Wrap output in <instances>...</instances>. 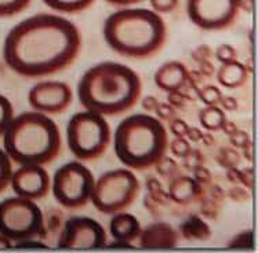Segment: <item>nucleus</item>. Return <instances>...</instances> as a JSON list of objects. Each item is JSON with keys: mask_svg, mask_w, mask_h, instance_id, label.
<instances>
[{"mask_svg": "<svg viewBox=\"0 0 258 253\" xmlns=\"http://www.w3.org/2000/svg\"><path fill=\"white\" fill-rule=\"evenodd\" d=\"M80 48L82 35L74 22L57 13H39L9 31L3 60L14 74L37 79L71 67Z\"/></svg>", "mask_w": 258, "mask_h": 253, "instance_id": "1", "label": "nucleus"}, {"mask_svg": "<svg viewBox=\"0 0 258 253\" xmlns=\"http://www.w3.org/2000/svg\"><path fill=\"white\" fill-rule=\"evenodd\" d=\"M143 82L130 67L104 61L90 67L78 83V97L85 110L102 116L121 115L141 100Z\"/></svg>", "mask_w": 258, "mask_h": 253, "instance_id": "2", "label": "nucleus"}, {"mask_svg": "<svg viewBox=\"0 0 258 253\" xmlns=\"http://www.w3.org/2000/svg\"><path fill=\"white\" fill-rule=\"evenodd\" d=\"M102 35L112 52L121 57L145 60L163 48L167 25L151 9L121 7L104 22Z\"/></svg>", "mask_w": 258, "mask_h": 253, "instance_id": "3", "label": "nucleus"}, {"mask_svg": "<svg viewBox=\"0 0 258 253\" xmlns=\"http://www.w3.org/2000/svg\"><path fill=\"white\" fill-rule=\"evenodd\" d=\"M2 137L3 149L18 166H46L57 158L62 147L57 123L50 115L33 110L14 115Z\"/></svg>", "mask_w": 258, "mask_h": 253, "instance_id": "4", "label": "nucleus"}, {"mask_svg": "<svg viewBox=\"0 0 258 253\" xmlns=\"http://www.w3.org/2000/svg\"><path fill=\"white\" fill-rule=\"evenodd\" d=\"M113 149L121 165L132 170H145L169 149V133L163 122L149 114H133L117 125Z\"/></svg>", "mask_w": 258, "mask_h": 253, "instance_id": "5", "label": "nucleus"}, {"mask_svg": "<svg viewBox=\"0 0 258 253\" xmlns=\"http://www.w3.org/2000/svg\"><path fill=\"white\" fill-rule=\"evenodd\" d=\"M112 132L105 116L80 111L71 116L67 125V142L71 154L82 162L101 158L109 147Z\"/></svg>", "mask_w": 258, "mask_h": 253, "instance_id": "6", "label": "nucleus"}, {"mask_svg": "<svg viewBox=\"0 0 258 253\" xmlns=\"http://www.w3.org/2000/svg\"><path fill=\"white\" fill-rule=\"evenodd\" d=\"M140 190V180L132 169H112L95 179L90 202L101 213L115 215L127 211L137 199Z\"/></svg>", "mask_w": 258, "mask_h": 253, "instance_id": "7", "label": "nucleus"}, {"mask_svg": "<svg viewBox=\"0 0 258 253\" xmlns=\"http://www.w3.org/2000/svg\"><path fill=\"white\" fill-rule=\"evenodd\" d=\"M0 234L11 242L46 235L44 215L36 200L9 196L0 202Z\"/></svg>", "mask_w": 258, "mask_h": 253, "instance_id": "8", "label": "nucleus"}, {"mask_svg": "<svg viewBox=\"0 0 258 253\" xmlns=\"http://www.w3.org/2000/svg\"><path fill=\"white\" fill-rule=\"evenodd\" d=\"M95 177L82 161L61 165L51 177V191L59 206L69 211L85 208L91 199Z\"/></svg>", "mask_w": 258, "mask_h": 253, "instance_id": "9", "label": "nucleus"}, {"mask_svg": "<svg viewBox=\"0 0 258 253\" xmlns=\"http://www.w3.org/2000/svg\"><path fill=\"white\" fill-rule=\"evenodd\" d=\"M242 0H186L188 18L203 31L227 29L236 21Z\"/></svg>", "mask_w": 258, "mask_h": 253, "instance_id": "10", "label": "nucleus"}, {"mask_svg": "<svg viewBox=\"0 0 258 253\" xmlns=\"http://www.w3.org/2000/svg\"><path fill=\"white\" fill-rule=\"evenodd\" d=\"M108 234L100 222L93 217L72 216L62 224L58 246L67 249H95L105 246Z\"/></svg>", "mask_w": 258, "mask_h": 253, "instance_id": "11", "label": "nucleus"}, {"mask_svg": "<svg viewBox=\"0 0 258 253\" xmlns=\"http://www.w3.org/2000/svg\"><path fill=\"white\" fill-rule=\"evenodd\" d=\"M74 93L68 83L61 80H42L33 84L28 93V103L33 111L46 115H59L72 106Z\"/></svg>", "mask_w": 258, "mask_h": 253, "instance_id": "12", "label": "nucleus"}, {"mask_svg": "<svg viewBox=\"0 0 258 253\" xmlns=\"http://www.w3.org/2000/svg\"><path fill=\"white\" fill-rule=\"evenodd\" d=\"M10 185L16 195L37 202L50 194L51 177L44 166L20 165L13 170Z\"/></svg>", "mask_w": 258, "mask_h": 253, "instance_id": "13", "label": "nucleus"}, {"mask_svg": "<svg viewBox=\"0 0 258 253\" xmlns=\"http://www.w3.org/2000/svg\"><path fill=\"white\" fill-rule=\"evenodd\" d=\"M188 74L189 71L184 63L171 60L163 63L155 71L153 82L162 91H178L184 89L185 84L188 83Z\"/></svg>", "mask_w": 258, "mask_h": 253, "instance_id": "14", "label": "nucleus"}, {"mask_svg": "<svg viewBox=\"0 0 258 253\" xmlns=\"http://www.w3.org/2000/svg\"><path fill=\"white\" fill-rule=\"evenodd\" d=\"M138 243L141 248H174L178 243V232L169 223H152L141 230Z\"/></svg>", "mask_w": 258, "mask_h": 253, "instance_id": "15", "label": "nucleus"}, {"mask_svg": "<svg viewBox=\"0 0 258 253\" xmlns=\"http://www.w3.org/2000/svg\"><path fill=\"white\" fill-rule=\"evenodd\" d=\"M167 194L170 200L175 202L177 205H189L201 199L203 195V187L192 176L181 174L170 179Z\"/></svg>", "mask_w": 258, "mask_h": 253, "instance_id": "16", "label": "nucleus"}, {"mask_svg": "<svg viewBox=\"0 0 258 253\" xmlns=\"http://www.w3.org/2000/svg\"><path fill=\"white\" fill-rule=\"evenodd\" d=\"M109 220V234L113 238V241L126 242L132 245L136 242L140 237V232L143 230L141 223L137 217L128 213V212H117L115 215H111Z\"/></svg>", "mask_w": 258, "mask_h": 253, "instance_id": "17", "label": "nucleus"}, {"mask_svg": "<svg viewBox=\"0 0 258 253\" xmlns=\"http://www.w3.org/2000/svg\"><path fill=\"white\" fill-rule=\"evenodd\" d=\"M248 79V69L244 64L237 60L231 63L221 64L217 71V82L225 89L235 90L242 87Z\"/></svg>", "mask_w": 258, "mask_h": 253, "instance_id": "18", "label": "nucleus"}, {"mask_svg": "<svg viewBox=\"0 0 258 253\" xmlns=\"http://www.w3.org/2000/svg\"><path fill=\"white\" fill-rule=\"evenodd\" d=\"M179 232L186 239L206 241L211 235L210 226L199 216H190L179 226Z\"/></svg>", "mask_w": 258, "mask_h": 253, "instance_id": "19", "label": "nucleus"}, {"mask_svg": "<svg viewBox=\"0 0 258 253\" xmlns=\"http://www.w3.org/2000/svg\"><path fill=\"white\" fill-rule=\"evenodd\" d=\"M198 119L206 132L211 133L221 130L222 125L227 121V115L218 106H205V108L199 111Z\"/></svg>", "mask_w": 258, "mask_h": 253, "instance_id": "20", "label": "nucleus"}, {"mask_svg": "<svg viewBox=\"0 0 258 253\" xmlns=\"http://www.w3.org/2000/svg\"><path fill=\"white\" fill-rule=\"evenodd\" d=\"M57 14H78L89 9L95 0H42Z\"/></svg>", "mask_w": 258, "mask_h": 253, "instance_id": "21", "label": "nucleus"}, {"mask_svg": "<svg viewBox=\"0 0 258 253\" xmlns=\"http://www.w3.org/2000/svg\"><path fill=\"white\" fill-rule=\"evenodd\" d=\"M147 190L148 195L151 196L158 205H167L169 202H171L167 191L164 190L162 183L158 179H155V177L147 179Z\"/></svg>", "mask_w": 258, "mask_h": 253, "instance_id": "22", "label": "nucleus"}, {"mask_svg": "<svg viewBox=\"0 0 258 253\" xmlns=\"http://www.w3.org/2000/svg\"><path fill=\"white\" fill-rule=\"evenodd\" d=\"M198 98L205 104V106H218L221 100L222 94L221 89H218L214 84H206L196 90Z\"/></svg>", "mask_w": 258, "mask_h": 253, "instance_id": "23", "label": "nucleus"}, {"mask_svg": "<svg viewBox=\"0 0 258 253\" xmlns=\"http://www.w3.org/2000/svg\"><path fill=\"white\" fill-rule=\"evenodd\" d=\"M32 0H0V18L20 14L29 7Z\"/></svg>", "mask_w": 258, "mask_h": 253, "instance_id": "24", "label": "nucleus"}, {"mask_svg": "<svg viewBox=\"0 0 258 253\" xmlns=\"http://www.w3.org/2000/svg\"><path fill=\"white\" fill-rule=\"evenodd\" d=\"M13 162L3 148H0V194L10 185L13 174Z\"/></svg>", "mask_w": 258, "mask_h": 253, "instance_id": "25", "label": "nucleus"}, {"mask_svg": "<svg viewBox=\"0 0 258 253\" xmlns=\"http://www.w3.org/2000/svg\"><path fill=\"white\" fill-rule=\"evenodd\" d=\"M14 107L9 97L0 94V137L5 134L6 129L14 118Z\"/></svg>", "mask_w": 258, "mask_h": 253, "instance_id": "26", "label": "nucleus"}, {"mask_svg": "<svg viewBox=\"0 0 258 253\" xmlns=\"http://www.w3.org/2000/svg\"><path fill=\"white\" fill-rule=\"evenodd\" d=\"M153 168L156 169V172H158L160 177H163V179H171V177L175 176L177 170H178V164L173 158H170L167 155H163L155 164Z\"/></svg>", "mask_w": 258, "mask_h": 253, "instance_id": "27", "label": "nucleus"}, {"mask_svg": "<svg viewBox=\"0 0 258 253\" xmlns=\"http://www.w3.org/2000/svg\"><path fill=\"white\" fill-rule=\"evenodd\" d=\"M217 161L224 169L237 168L240 164V154L237 153L236 148H221Z\"/></svg>", "mask_w": 258, "mask_h": 253, "instance_id": "28", "label": "nucleus"}, {"mask_svg": "<svg viewBox=\"0 0 258 253\" xmlns=\"http://www.w3.org/2000/svg\"><path fill=\"white\" fill-rule=\"evenodd\" d=\"M190 142L185 137H174L169 141V149L173 157L175 158H184L186 154L190 151Z\"/></svg>", "mask_w": 258, "mask_h": 253, "instance_id": "29", "label": "nucleus"}, {"mask_svg": "<svg viewBox=\"0 0 258 253\" xmlns=\"http://www.w3.org/2000/svg\"><path fill=\"white\" fill-rule=\"evenodd\" d=\"M253 231L247 230V231L237 232L235 237L229 241V248H237V249H246L253 248Z\"/></svg>", "mask_w": 258, "mask_h": 253, "instance_id": "30", "label": "nucleus"}, {"mask_svg": "<svg viewBox=\"0 0 258 253\" xmlns=\"http://www.w3.org/2000/svg\"><path fill=\"white\" fill-rule=\"evenodd\" d=\"M178 2L179 0H149V6H151V10L163 16V14L173 13L177 9Z\"/></svg>", "mask_w": 258, "mask_h": 253, "instance_id": "31", "label": "nucleus"}, {"mask_svg": "<svg viewBox=\"0 0 258 253\" xmlns=\"http://www.w3.org/2000/svg\"><path fill=\"white\" fill-rule=\"evenodd\" d=\"M182 162H184V168L192 172V170L198 168V166L205 165V158H203V154H202L199 149L190 148L189 153L186 154L184 158H182Z\"/></svg>", "mask_w": 258, "mask_h": 253, "instance_id": "32", "label": "nucleus"}, {"mask_svg": "<svg viewBox=\"0 0 258 253\" xmlns=\"http://www.w3.org/2000/svg\"><path fill=\"white\" fill-rule=\"evenodd\" d=\"M216 58L217 61H220L221 64L235 61V60H237L236 48L231 44H220L216 50Z\"/></svg>", "mask_w": 258, "mask_h": 253, "instance_id": "33", "label": "nucleus"}, {"mask_svg": "<svg viewBox=\"0 0 258 253\" xmlns=\"http://www.w3.org/2000/svg\"><path fill=\"white\" fill-rule=\"evenodd\" d=\"M229 142L232 144V147L236 149H244L251 145V138L248 136L247 132L237 129L236 132L229 136Z\"/></svg>", "mask_w": 258, "mask_h": 253, "instance_id": "34", "label": "nucleus"}, {"mask_svg": "<svg viewBox=\"0 0 258 253\" xmlns=\"http://www.w3.org/2000/svg\"><path fill=\"white\" fill-rule=\"evenodd\" d=\"M153 112L159 121L162 122H170L177 116V110L173 106H170L169 103H159Z\"/></svg>", "mask_w": 258, "mask_h": 253, "instance_id": "35", "label": "nucleus"}, {"mask_svg": "<svg viewBox=\"0 0 258 253\" xmlns=\"http://www.w3.org/2000/svg\"><path fill=\"white\" fill-rule=\"evenodd\" d=\"M188 129H189V125L184 119L177 118V116L169 122V130L174 137H185L188 133Z\"/></svg>", "mask_w": 258, "mask_h": 253, "instance_id": "36", "label": "nucleus"}, {"mask_svg": "<svg viewBox=\"0 0 258 253\" xmlns=\"http://www.w3.org/2000/svg\"><path fill=\"white\" fill-rule=\"evenodd\" d=\"M62 213L61 212L53 209V212L48 215V219H44V227H46V231H61L62 228Z\"/></svg>", "mask_w": 258, "mask_h": 253, "instance_id": "37", "label": "nucleus"}, {"mask_svg": "<svg viewBox=\"0 0 258 253\" xmlns=\"http://www.w3.org/2000/svg\"><path fill=\"white\" fill-rule=\"evenodd\" d=\"M192 177L202 185V187H206V185H209L211 183V180H213V174L209 169L206 168L205 165H201V166H198L196 169L192 170Z\"/></svg>", "mask_w": 258, "mask_h": 253, "instance_id": "38", "label": "nucleus"}, {"mask_svg": "<svg viewBox=\"0 0 258 253\" xmlns=\"http://www.w3.org/2000/svg\"><path fill=\"white\" fill-rule=\"evenodd\" d=\"M218 209H220V206H218V202L214 199H206L203 204H202V213L205 215L206 217H209V219H214L218 215Z\"/></svg>", "mask_w": 258, "mask_h": 253, "instance_id": "39", "label": "nucleus"}, {"mask_svg": "<svg viewBox=\"0 0 258 253\" xmlns=\"http://www.w3.org/2000/svg\"><path fill=\"white\" fill-rule=\"evenodd\" d=\"M167 100H169L170 106H173L175 110L178 108H182L185 107V103L188 101V97L181 93V90L178 91H171V93H167Z\"/></svg>", "mask_w": 258, "mask_h": 253, "instance_id": "40", "label": "nucleus"}, {"mask_svg": "<svg viewBox=\"0 0 258 253\" xmlns=\"http://www.w3.org/2000/svg\"><path fill=\"white\" fill-rule=\"evenodd\" d=\"M218 107L221 108L222 111L235 112L239 108V103H237L236 97H233V95H222Z\"/></svg>", "mask_w": 258, "mask_h": 253, "instance_id": "41", "label": "nucleus"}, {"mask_svg": "<svg viewBox=\"0 0 258 253\" xmlns=\"http://www.w3.org/2000/svg\"><path fill=\"white\" fill-rule=\"evenodd\" d=\"M159 104V100L155 95H145L143 100H141V107L144 108V111L147 112H153L155 108Z\"/></svg>", "mask_w": 258, "mask_h": 253, "instance_id": "42", "label": "nucleus"}, {"mask_svg": "<svg viewBox=\"0 0 258 253\" xmlns=\"http://www.w3.org/2000/svg\"><path fill=\"white\" fill-rule=\"evenodd\" d=\"M240 183L246 185L247 188L253 187V169L247 168L240 170Z\"/></svg>", "mask_w": 258, "mask_h": 253, "instance_id": "43", "label": "nucleus"}, {"mask_svg": "<svg viewBox=\"0 0 258 253\" xmlns=\"http://www.w3.org/2000/svg\"><path fill=\"white\" fill-rule=\"evenodd\" d=\"M203 130L202 129H199V127H195V126H189V129H188V133H186V136H185V138L188 140L189 142H199L201 141L202 136H203Z\"/></svg>", "mask_w": 258, "mask_h": 253, "instance_id": "44", "label": "nucleus"}, {"mask_svg": "<svg viewBox=\"0 0 258 253\" xmlns=\"http://www.w3.org/2000/svg\"><path fill=\"white\" fill-rule=\"evenodd\" d=\"M106 3H109L112 6H116V7H132L134 5H138L144 0H105Z\"/></svg>", "mask_w": 258, "mask_h": 253, "instance_id": "45", "label": "nucleus"}, {"mask_svg": "<svg viewBox=\"0 0 258 253\" xmlns=\"http://www.w3.org/2000/svg\"><path fill=\"white\" fill-rule=\"evenodd\" d=\"M209 194H210L211 199L217 200V202H221L222 198L225 196V194H224V191L221 190V187H220V185H211Z\"/></svg>", "mask_w": 258, "mask_h": 253, "instance_id": "46", "label": "nucleus"}, {"mask_svg": "<svg viewBox=\"0 0 258 253\" xmlns=\"http://www.w3.org/2000/svg\"><path fill=\"white\" fill-rule=\"evenodd\" d=\"M231 192H235V195H231L233 200H244L247 199V192L243 190L242 187H233Z\"/></svg>", "mask_w": 258, "mask_h": 253, "instance_id": "47", "label": "nucleus"}, {"mask_svg": "<svg viewBox=\"0 0 258 253\" xmlns=\"http://www.w3.org/2000/svg\"><path fill=\"white\" fill-rule=\"evenodd\" d=\"M237 129H239V127H237L236 125L233 123V122L228 121V119L225 121V123H224V125H222V127H221V130L225 133V134H227L228 137H229L231 134H233V133L236 132Z\"/></svg>", "mask_w": 258, "mask_h": 253, "instance_id": "48", "label": "nucleus"}, {"mask_svg": "<svg viewBox=\"0 0 258 253\" xmlns=\"http://www.w3.org/2000/svg\"><path fill=\"white\" fill-rule=\"evenodd\" d=\"M214 141H216V140H214V137L211 136V133L207 132V133H203V136H202L201 141L199 142H203L206 147H210V145L214 144Z\"/></svg>", "mask_w": 258, "mask_h": 253, "instance_id": "49", "label": "nucleus"}, {"mask_svg": "<svg viewBox=\"0 0 258 253\" xmlns=\"http://www.w3.org/2000/svg\"><path fill=\"white\" fill-rule=\"evenodd\" d=\"M11 243H13V242H11L9 238L5 237V235H2V234H0V249L10 248Z\"/></svg>", "mask_w": 258, "mask_h": 253, "instance_id": "50", "label": "nucleus"}]
</instances>
